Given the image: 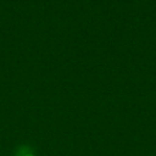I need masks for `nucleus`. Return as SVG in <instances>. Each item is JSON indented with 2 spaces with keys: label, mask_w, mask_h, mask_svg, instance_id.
I'll use <instances>...</instances> for the list:
<instances>
[{
  "label": "nucleus",
  "mask_w": 156,
  "mask_h": 156,
  "mask_svg": "<svg viewBox=\"0 0 156 156\" xmlns=\"http://www.w3.org/2000/svg\"><path fill=\"white\" fill-rule=\"evenodd\" d=\"M16 156H35V155H34L28 147H21V149L17 151Z\"/></svg>",
  "instance_id": "nucleus-1"
}]
</instances>
